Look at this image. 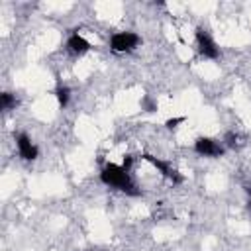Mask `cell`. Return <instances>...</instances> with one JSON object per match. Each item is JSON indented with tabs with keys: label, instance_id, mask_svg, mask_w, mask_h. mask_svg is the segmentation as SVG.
<instances>
[{
	"label": "cell",
	"instance_id": "13",
	"mask_svg": "<svg viewBox=\"0 0 251 251\" xmlns=\"http://www.w3.org/2000/svg\"><path fill=\"white\" fill-rule=\"evenodd\" d=\"M122 167H124V171H131V167H133V155H124V161H122Z\"/></svg>",
	"mask_w": 251,
	"mask_h": 251
},
{
	"label": "cell",
	"instance_id": "4",
	"mask_svg": "<svg viewBox=\"0 0 251 251\" xmlns=\"http://www.w3.org/2000/svg\"><path fill=\"white\" fill-rule=\"evenodd\" d=\"M196 47H198V53L206 59H218L220 57V47L216 45V41L212 39V35L204 29V27H196Z\"/></svg>",
	"mask_w": 251,
	"mask_h": 251
},
{
	"label": "cell",
	"instance_id": "12",
	"mask_svg": "<svg viewBox=\"0 0 251 251\" xmlns=\"http://www.w3.org/2000/svg\"><path fill=\"white\" fill-rule=\"evenodd\" d=\"M184 122V116H178V118H169L167 122H165V127L167 129H175L178 124H182Z\"/></svg>",
	"mask_w": 251,
	"mask_h": 251
},
{
	"label": "cell",
	"instance_id": "7",
	"mask_svg": "<svg viewBox=\"0 0 251 251\" xmlns=\"http://www.w3.org/2000/svg\"><path fill=\"white\" fill-rule=\"evenodd\" d=\"M67 49H69V53H73L75 57H80V55H84V53L90 51V43H88L78 31H73V33L69 35V39H67Z\"/></svg>",
	"mask_w": 251,
	"mask_h": 251
},
{
	"label": "cell",
	"instance_id": "8",
	"mask_svg": "<svg viewBox=\"0 0 251 251\" xmlns=\"http://www.w3.org/2000/svg\"><path fill=\"white\" fill-rule=\"evenodd\" d=\"M55 96H57L59 106H61V108H67L69 102H71V88H69L67 84H63V82H57V86H55Z\"/></svg>",
	"mask_w": 251,
	"mask_h": 251
},
{
	"label": "cell",
	"instance_id": "1",
	"mask_svg": "<svg viewBox=\"0 0 251 251\" xmlns=\"http://www.w3.org/2000/svg\"><path fill=\"white\" fill-rule=\"evenodd\" d=\"M100 180L106 184V186H112V188H118L120 192L127 194V196H139L141 190L133 184L131 176L127 171H124L122 165H116V163H106L100 171Z\"/></svg>",
	"mask_w": 251,
	"mask_h": 251
},
{
	"label": "cell",
	"instance_id": "10",
	"mask_svg": "<svg viewBox=\"0 0 251 251\" xmlns=\"http://www.w3.org/2000/svg\"><path fill=\"white\" fill-rule=\"evenodd\" d=\"M224 143H226V147L235 149V147L239 145V135H237V133H233V131H227V133H226V137H224Z\"/></svg>",
	"mask_w": 251,
	"mask_h": 251
},
{
	"label": "cell",
	"instance_id": "5",
	"mask_svg": "<svg viewBox=\"0 0 251 251\" xmlns=\"http://www.w3.org/2000/svg\"><path fill=\"white\" fill-rule=\"evenodd\" d=\"M141 157H143L147 163H151V165H153V167H155V169H157V171H159V173H161L165 178H169L173 184H180V182L184 180V176H182V175H180V173H178L175 167H171L169 163H165V161L157 159L155 155H151V153H143Z\"/></svg>",
	"mask_w": 251,
	"mask_h": 251
},
{
	"label": "cell",
	"instance_id": "2",
	"mask_svg": "<svg viewBox=\"0 0 251 251\" xmlns=\"http://www.w3.org/2000/svg\"><path fill=\"white\" fill-rule=\"evenodd\" d=\"M141 37L135 31H118L110 37V49L116 53H129L139 47Z\"/></svg>",
	"mask_w": 251,
	"mask_h": 251
},
{
	"label": "cell",
	"instance_id": "11",
	"mask_svg": "<svg viewBox=\"0 0 251 251\" xmlns=\"http://www.w3.org/2000/svg\"><path fill=\"white\" fill-rule=\"evenodd\" d=\"M141 108H143L145 112H155V110H157V104H155L149 96H143V100H141Z\"/></svg>",
	"mask_w": 251,
	"mask_h": 251
},
{
	"label": "cell",
	"instance_id": "14",
	"mask_svg": "<svg viewBox=\"0 0 251 251\" xmlns=\"http://www.w3.org/2000/svg\"><path fill=\"white\" fill-rule=\"evenodd\" d=\"M245 192H247V196H249V200H247V208L251 210V184H249V186H245Z\"/></svg>",
	"mask_w": 251,
	"mask_h": 251
},
{
	"label": "cell",
	"instance_id": "6",
	"mask_svg": "<svg viewBox=\"0 0 251 251\" xmlns=\"http://www.w3.org/2000/svg\"><path fill=\"white\" fill-rule=\"evenodd\" d=\"M16 147H18V153H20V157H22L24 161H35L37 155H39L37 145H35V143L31 141V137H29L27 133H24V131L16 133Z\"/></svg>",
	"mask_w": 251,
	"mask_h": 251
},
{
	"label": "cell",
	"instance_id": "3",
	"mask_svg": "<svg viewBox=\"0 0 251 251\" xmlns=\"http://www.w3.org/2000/svg\"><path fill=\"white\" fill-rule=\"evenodd\" d=\"M194 151L202 157H210V159H218L226 153V147L222 141L214 139V137H196L194 141Z\"/></svg>",
	"mask_w": 251,
	"mask_h": 251
},
{
	"label": "cell",
	"instance_id": "9",
	"mask_svg": "<svg viewBox=\"0 0 251 251\" xmlns=\"http://www.w3.org/2000/svg\"><path fill=\"white\" fill-rule=\"evenodd\" d=\"M16 106H18L16 94H12V92H2L0 94V110L8 112V110H14Z\"/></svg>",
	"mask_w": 251,
	"mask_h": 251
}]
</instances>
